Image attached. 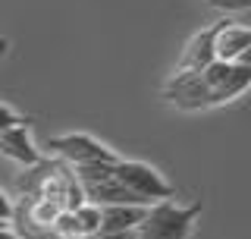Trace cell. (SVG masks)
<instances>
[{"instance_id": "cell-9", "label": "cell", "mask_w": 251, "mask_h": 239, "mask_svg": "<svg viewBox=\"0 0 251 239\" xmlns=\"http://www.w3.org/2000/svg\"><path fill=\"white\" fill-rule=\"evenodd\" d=\"M145 214V205H107V208H100L98 233H135Z\"/></svg>"}, {"instance_id": "cell-2", "label": "cell", "mask_w": 251, "mask_h": 239, "mask_svg": "<svg viewBox=\"0 0 251 239\" xmlns=\"http://www.w3.org/2000/svg\"><path fill=\"white\" fill-rule=\"evenodd\" d=\"M16 189L22 198H44V202L60 205L63 211H75L78 205H85L73 167L57 157H41L35 167H25L16 179Z\"/></svg>"}, {"instance_id": "cell-14", "label": "cell", "mask_w": 251, "mask_h": 239, "mask_svg": "<svg viewBox=\"0 0 251 239\" xmlns=\"http://www.w3.org/2000/svg\"><path fill=\"white\" fill-rule=\"evenodd\" d=\"M0 239H19V236H16L10 227H0Z\"/></svg>"}, {"instance_id": "cell-5", "label": "cell", "mask_w": 251, "mask_h": 239, "mask_svg": "<svg viewBox=\"0 0 251 239\" xmlns=\"http://www.w3.org/2000/svg\"><path fill=\"white\" fill-rule=\"evenodd\" d=\"M50 154H57V161L75 167H88V164H116L120 157L113 154V148H107L104 142H98L88 132H63L47 139Z\"/></svg>"}, {"instance_id": "cell-10", "label": "cell", "mask_w": 251, "mask_h": 239, "mask_svg": "<svg viewBox=\"0 0 251 239\" xmlns=\"http://www.w3.org/2000/svg\"><path fill=\"white\" fill-rule=\"evenodd\" d=\"M13 126H25V117H22L19 110H13L10 104H3V101H0V132H3V129H13Z\"/></svg>"}, {"instance_id": "cell-4", "label": "cell", "mask_w": 251, "mask_h": 239, "mask_svg": "<svg viewBox=\"0 0 251 239\" xmlns=\"http://www.w3.org/2000/svg\"><path fill=\"white\" fill-rule=\"evenodd\" d=\"M113 177L138 198L141 205H157V202H173L176 186L163 177L157 167L145 164V161H116L113 164Z\"/></svg>"}, {"instance_id": "cell-8", "label": "cell", "mask_w": 251, "mask_h": 239, "mask_svg": "<svg viewBox=\"0 0 251 239\" xmlns=\"http://www.w3.org/2000/svg\"><path fill=\"white\" fill-rule=\"evenodd\" d=\"M0 154L16 161V164H22V167H35L41 161V151L31 142L28 126H13V129L0 132Z\"/></svg>"}, {"instance_id": "cell-6", "label": "cell", "mask_w": 251, "mask_h": 239, "mask_svg": "<svg viewBox=\"0 0 251 239\" xmlns=\"http://www.w3.org/2000/svg\"><path fill=\"white\" fill-rule=\"evenodd\" d=\"M214 60L217 63H242V66H251V29L245 22L217 19Z\"/></svg>"}, {"instance_id": "cell-7", "label": "cell", "mask_w": 251, "mask_h": 239, "mask_svg": "<svg viewBox=\"0 0 251 239\" xmlns=\"http://www.w3.org/2000/svg\"><path fill=\"white\" fill-rule=\"evenodd\" d=\"M214 35H217V22L201 31H195L182 47V57H179L173 73H192V69H204L214 63Z\"/></svg>"}, {"instance_id": "cell-12", "label": "cell", "mask_w": 251, "mask_h": 239, "mask_svg": "<svg viewBox=\"0 0 251 239\" xmlns=\"http://www.w3.org/2000/svg\"><path fill=\"white\" fill-rule=\"evenodd\" d=\"M13 217V202L6 198V192L0 189V224H6V220Z\"/></svg>"}, {"instance_id": "cell-13", "label": "cell", "mask_w": 251, "mask_h": 239, "mask_svg": "<svg viewBox=\"0 0 251 239\" xmlns=\"http://www.w3.org/2000/svg\"><path fill=\"white\" fill-rule=\"evenodd\" d=\"M91 239H135V233H98Z\"/></svg>"}, {"instance_id": "cell-1", "label": "cell", "mask_w": 251, "mask_h": 239, "mask_svg": "<svg viewBox=\"0 0 251 239\" xmlns=\"http://www.w3.org/2000/svg\"><path fill=\"white\" fill-rule=\"evenodd\" d=\"M251 85V66L242 63H210L192 73H173L163 85V101L176 110H210L242 98Z\"/></svg>"}, {"instance_id": "cell-3", "label": "cell", "mask_w": 251, "mask_h": 239, "mask_svg": "<svg viewBox=\"0 0 251 239\" xmlns=\"http://www.w3.org/2000/svg\"><path fill=\"white\" fill-rule=\"evenodd\" d=\"M201 211H204L201 202H192V205H176V202L148 205V214L135 230V239H192Z\"/></svg>"}, {"instance_id": "cell-11", "label": "cell", "mask_w": 251, "mask_h": 239, "mask_svg": "<svg viewBox=\"0 0 251 239\" xmlns=\"http://www.w3.org/2000/svg\"><path fill=\"white\" fill-rule=\"evenodd\" d=\"M207 3L223 13H248L251 10V0H207Z\"/></svg>"}]
</instances>
